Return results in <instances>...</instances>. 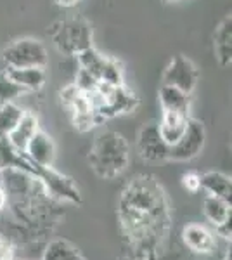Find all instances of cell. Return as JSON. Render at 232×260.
Instances as JSON below:
<instances>
[{"instance_id": "26", "label": "cell", "mask_w": 232, "mask_h": 260, "mask_svg": "<svg viewBox=\"0 0 232 260\" xmlns=\"http://www.w3.org/2000/svg\"><path fill=\"white\" fill-rule=\"evenodd\" d=\"M54 2L61 7H73V6H77L80 0H54Z\"/></svg>"}, {"instance_id": "22", "label": "cell", "mask_w": 232, "mask_h": 260, "mask_svg": "<svg viewBox=\"0 0 232 260\" xmlns=\"http://www.w3.org/2000/svg\"><path fill=\"white\" fill-rule=\"evenodd\" d=\"M73 85L77 87L80 92H83V94H90V92H94L97 89V85H99V80L92 77L88 71H85L83 68H80Z\"/></svg>"}, {"instance_id": "17", "label": "cell", "mask_w": 232, "mask_h": 260, "mask_svg": "<svg viewBox=\"0 0 232 260\" xmlns=\"http://www.w3.org/2000/svg\"><path fill=\"white\" fill-rule=\"evenodd\" d=\"M203 213L206 219L217 228V225L230 219V201L218 198V196H206L203 201Z\"/></svg>"}, {"instance_id": "24", "label": "cell", "mask_w": 232, "mask_h": 260, "mask_svg": "<svg viewBox=\"0 0 232 260\" xmlns=\"http://www.w3.org/2000/svg\"><path fill=\"white\" fill-rule=\"evenodd\" d=\"M182 184H184L185 189L191 191V192H196L197 189H201L200 175H197V174H185L182 177Z\"/></svg>"}, {"instance_id": "21", "label": "cell", "mask_w": 232, "mask_h": 260, "mask_svg": "<svg viewBox=\"0 0 232 260\" xmlns=\"http://www.w3.org/2000/svg\"><path fill=\"white\" fill-rule=\"evenodd\" d=\"M23 87L18 85L6 71L0 73V104L6 103H14V99H18L21 94H24Z\"/></svg>"}, {"instance_id": "7", "label": "cell", "mask_w": 232, "mask_h": 260, "mask_svg": "<svg viewBox=\"0 0 232 260\" xmlns=\"http://www.w3.org/2000/svg\"><path fill=\"white\" fill-rule=\"evenodd\" d=\"M35 177L40 180L42 186L47 189L52 196H57L61 200H68L73 203H80L82 196H80L78 187L75 186L73 179L66 177V175L59 174L52 169V167H39L37 165Z\"/></svg>"}, {"instance_id": "18", "label": "cell", "mask_w": 232, "mask_h": 260, "mask_svg": "<svg viewBox=\"0 0 232 260\" xmlns=\"http://www.w3.org/2000/svg\"><path fill=\"white\" fill-rule=\"evenodd\" d=\"M78 62H80V68L88 71L92 77L101 82L104 68H106V64H108V57L103 56V54H101L99 50H95L94 47H88L78 54Z\"/></svg>"}, {"instance_id": "20", "label": "cell", "mask_w": 232, "mask_h": 260, "mask_svg": "<svg viewBox=\"0 0 232 260\" xmlns=\"http://www.w3.org/2000/svg\"><path fill=\"white\" fill-rule=\"evenodd\" d=\"M44 260H82V258H80L78 250L71 243L64 240H56L49 243V246L45 248Z\"/></svg>"}, {"instance_id": "16", "label": "cell", "mask_w": 232, "mask_h": 260, "mask_svg": "<svg viewBox=\"0 0 232 260\" xmlns=\"http://www.w3.org/2000/svg\"><path fill=\"white\" fill-rule=\"evenodd\" d=\"M159 103H161L163 111H180L189 115V94H185L180 89L170 85H161L159 89Z\"/></svg>"}, {"instance_id": "15", "label": "cell", "mask_w": 232, "mask_h": 260, "mask_svg": "<svg viewBox=\"0 0 232 260\" xmlns=\"http://www.w3.org/2000/svg\"><path fill=\"white\" fill-rule=\"evenodd\" d=\"M200 186L205 191H208L210 196H218V198L230 201L232 182L230 177H227L222 172H206V174L200 175Z\"/></svg>"}, {"instance_id": "27", "label": "cell", "mask_w": 232, "mask_h": 260, "mask_svg": "<svg viewBox=\"0 0 232 260\" xmlns=\"http://www.w3.org/2000/svg\"><path fill=\"white\" fill-rule=\"evenodd\" d=\"M6 201H7V194H6V191L0 187V210L6 207Z\"/></svg>"}, {"instance_id": "28", "label": "cell", "mask_w": 232, "mask_h": 260, "mask_svg": "<svg viewBox=\"0 0 232 260\" xmlns=\"http://www.w3.org/2000/svg\"><path fill=\"white\" fill-rule=\"evenodd\" d=\"M163 2H174V0H163Z\"/></svg>"}, {"instance_id": "5", "label": "cell", "mask_w": 232, "mask_h": 260, "mask_svg": "<svg viewBox=\"0 0 232 260\" xmlns=\"http://www.w3.org/2000/svg\"><path fill=\"white\" fill-rule=\"evenodd\" d=\"M205 127L200 120H194L189 116L187 121V128H185L184 136L175 142L174 146H170L168 151V160H175V161H187L196 158L201 153L205 146Z\"/></svg>"}, {"instance_id": "10", "label": "cell", "mask_w": 232, "mask_h": 260, "mask_svg": "<svg viewBox=\"0 0 232 260\" xmlns=\"http://www.w3.org/2000/svg\"><path fill=\"white\" fill-rule=\"evenodd\" d=\"M213 49L218 64L227 68L232 61V16L227 14L213 33Z\"/></svg>"}, {"instance_id": "13", "label": "cell", "mask_w": 232, "mask_h": 260, "mask_svg": "<svg viewBox=\"0 0 232 260\" xmlns=\"http://www.w3.org/2000/svg\"><path fill=\"white\" fill-rule=\"evenodd\" d=\"M182 238L185 245L196 253H210L215 246V240L208 229L203 225L191 224L182 231Z\"/></svg>"}, {"instance_id": "4", "label": "cell", "mask_w": 232, "mask_h": 260, "mask_svg": "<svg viewBox=\"0 0 232 260\" xmlns=\"http://www.w3.org/2000/svg\"><path fill=\"white\" fill-rule=\"evenodd\" d=\"M2 56L7 68H45L49 61L45 45L35 39L12 42Z\"/></svg>"}, {"instance_id": "23", "label": "cell", "mask_w": 232, "mask_h": 260, "mask_svg": "<svg viewBox=\"0 0 232 260\" xmlns=\"http://www.w3.org/2000/svg\"><path fill=\"white\" fill-rule=\"evenodd\" d=\"M16 153H18V149L11 144L9 139L2 137V139H0V172L11 169V161Z\"/></svg>"}, {"instance_id": "2", "label": "cell", "mask_w": 232, "mask_h": 260, "mask_svg": "<svg viewBox=\"0 0 232 260\" xmlns=\"http://www.w3.org/2000/svg\"><path fill=\"white\" fill-rule=\"evenodd\" d=\"M130 158L128 142L118 132H104L95 139L88 154V163L103 179H115L126 169Z\"/></svg>"}, {"instance_id": "8", "label": "cell", "mask_w": 232, "mask_h": 260, "mask_svg": "<svg viewBox=\"0 0 232 260\" xmlns=\"http://www.w3.org/2000/svg\"><path fill=\"white\" fill-rule=\"evenodd\" d=\"M137 148L141 156L146 158V160L151 161L168 160L170 146L163 141L161 134L158 130V123H149L141 128L137 139Z\"/></svg>"}, {"instance_id": "9", "label": "cell", "mask_w": 232, "mask_h": 260, "mask_svg": "<svg viewBox=\"0 0 232 260\" xmlns=\"http://www.w3.org/2000/svg\"><path fill=\"white\" fill-rule=\"evenodd\" d=\"M24 154L29 161H33L39 167H52L56 160V146L49 134L44 130H37L35 136L29 139L24 149Z\"/></svg>"}, {"instance_id": "6", "label": "cell", "mask_w": 232, "mask_h": 260, "mask_svg": "<svg viewBox=\"0 0 232 260\" xmlns=\"http://www.w3.org/2000/svg\"><path fill=\"white\" fill-rule=\"evenodd\" d=\"M197 78H200V71L194 66V62L182 54H179L164 68L161 82L163 85L175 87V89H180L191 95V92L196 89Z\"/></svg>"}, {"instance_id": "19", "label": "cell", "mask_w": 232, "mask_h": 260, "mask_svg": "<svg viewBox=\"0 0 232 260\" xmlns=\"http://www.w3.org/2000/svg\"><path fill=\"white\" fill-rule=\"evenodd\" d=\"M23 110L19 106H16L14 103H6L0 104V139L7 137L18 125V121L23 116Z\"/></svg>"}, {"instance_id": "29", "label": "cell", "mask_w": 232, "mask_h": 260, "mask_svg": "<svg viewBox=\"0 0 232 260\" xmlns=\"http://www.w3.org/2000/svg\"><path fill=\"white\" fill-rule=\"evenodd\" d=\"M227 260H230V255H229V257H227Z\"/></svg>"}, {"instance_id": "12", "label": "cell", "mask_w": 232, "mask_h": 260, "mask_svg": "<svg viewBox=\"0 0 232 260\" xmlns=\"http://www.w3.org/2000/svg\"><path fill=\"white\" fill-rule=\"evenodd\" d=\"M37 130H40L39 128V118H37L33 113H23L21 120L18 121V125L14 127V130L7 136V139H9V142L14 146L16 149L21 151V153H24L26 144L29 142V139L37 134Z\"/></svg>"}, {"instance_id": "1", "label": "cell", "mask_w": 232, "mask_h": 260, "mask_svg": "<svg viewBox=\"0 0 232 260\" xmlns=\"http://www.w3.org/2000/svg\"><path fill=\"white\" fill-rule=\"evenodd\" d=\"M120 217L134 236L146 234L156 222L167 217V201L161 187L149 177L136 179L121 194Z\"/></svg>"}, {"instance_id": "14", "label": "cell", "mask_w": 232, "mask_h": 260, "mask_svg": "<svg viewBox=\"0 0 232 260\" xmlns=\"http://www.w3.org/2000/svg\"><path fill=\"white\" fill-rule=\"evenodd\" d=\"M6 73L26 92L40 90L45 85V80H47L44 68H7Z\"/></svg>"}, {"instance_id": "11", "label": "cell", "mask_w": 232, "mask_h": 260, "mask_svg": "<svg viewBox=\"0 0 232 260\" xmlns=\"http://www.w3.org/2000/svg\"><path fill=\"white\" fill-rule=\"evenodd\" d=\"M189 115L180 111H163L161 121L158 123V130L161 134L163 141L168 146H174L180 137L184 136L185 128H187Z\"/></svg>"}, {"instance_id": "3", "label": "cell", "mask_w": 232, "mask_h": 260, "mask_svg": "<svg viewBox=\"0 0 232 260\" xmlns=\"http://www.w3.org/2000/svg\"><path fill=\"white\" fill-rule=\"evenodd\" d=\"M47 35L59 52L68 56H78L82 50L92 47V26L82 18L56 21L50 24Z\"/></svg>"}, {"instance_id": "25", "label": "cell", "mask_w": 232, "mask_h": 260, "mask_svg": "<svg viewBox=\"0 0 232 260\" xmlns=\"http://www.w3.org/2000/svg\"><path fill=\"white\" fill-rule=\"evenodd\" d=\"M0 260H14V253L7 241L0 240Z\"/></svg>"}]
</instances>
